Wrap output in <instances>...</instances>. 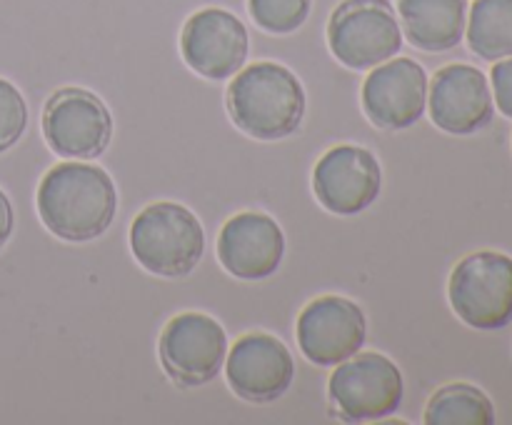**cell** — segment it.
<instances>
[{
  "label": "cell",
  "instance_id": "277c9868",
  "mask_svg": "<svg viewBox=\"0 0 512 425\" xmlns=\"http://www.w3.org/2000/svg\"><path fill=\"white\" fill-rule=\"evenodd\" d=\"M448 300L465 325L500 330L512 323V258L478 250L460 260L448 280Z\"/></svg>",
  "mask_w": 512,
  "mask_h": 425
},
{
  "label": "cell",
  "instance_id": "9a60e30c",
  "mask_svg": "<svg viewBox=\"0 0 512 425\" xmlns=\"http://www.w3.org/2000/svg\"><path fill=\"white\" fill-rule=\"evenodd\" d=\"M285 258V233L260 210L235 213L220 228L218 260L240 280H265L278 273Z\"/></svg>",
  "mask_w": 512,
  "mask_h": 425
},
{
  "label": "cell",
  "instance_id": "ba28073f",
  "mask_svg": "<svg viewBox=\"0 0 512 425\" xmlns=\"http://www.w3.org/2000/svg\"><path fill=\"white\" fill-rule=\"evenodd\" d=\"M228 358V333L205 313H180L160 335V363L170 380L200 388L218 378Z\"/></svg>",
  "mask_w": 512,
  "mask_h": 425
},
{
  "label": "cell",
  "instance_id": "ac0fdd59",
  "mask_svg": "<svg viewBox=\"0 0 512 425\" xmlns=\"http://www.w3.org/2000/svg\"><path fill=\"white\" fill-rule=\"evenodd\" d=\"M423 420L428 425H493L495 405L478 385H443L428 400Z\"/></svg>",
  "mask_w": 512,
  "mask_h": 425
},
{
  "label": "cell",
  "instance_id": "9c48e42d",
  "mask_svg": "<svg viewBox=\"0 0 512 425\" xmlns=\"http://www.w3.org/2000/svg\"><path fill=\"white\" fill-rule=\"evenodd\" d=\"M300 353L320 368H335L360 353L368 338V320L355 300L320 295L298 315Z\"/></svg>",
  "mask_w": 512,
  "mask_h": 425
},
{
  "label": "cell",
  "instance_id": "5bb4252c",
  "mask_svg": "<svg viewBox=\"0 0 512 425\" xmlns=\"http://www.w3.org/2000/svg\"><path fill=\"white\" fill-rule=\"evenodd\" d=\"M430 120L443 133L473 135L490 125L495 115L493 90L480 68L468 63L445 65L428 90Z\"/></svg>",
  "mask_w": 512,
  "mask_h": 425
},
{
  "label": "cell",
  "instance_id": "2e32d148",
  "mask_svg": "<svg viewBox=\"0 0 512 425\" xmlns=\"http://www.w3.org/2000/svg\"><path fill=\"white\" fill-rule=\"evenodd\" d=\"M398 20L415 48L445 53L465 38L468 0H398Z\"/></svg>",
  "mask_w": 512,
  "mask_h": 425
},
{
  "label": "cell",
  "instance_id": "8fae6325",
  "mask_svg": "<svg viewBox=\"0 0 512 425\" xmlns=\"http://www.w3.org/2000/svg\"><path fill=\"white\" fill-rule=\"evenodd\" d=\"M225 378L238 398L258 405L275 403L293 385V353L275 335L248 333L228 350Z\"/></svg>",
  "mask_w": 512,
  "mask_h": 425
},
{
  "label": "cell",
  "instance_id": "7a4b0ae2",
  "mask_svg": "<svg viewBox=\"0 0 512 425\" xmlns=\"http://www.w3.org/2000/svg\"><path fill=\"white\" fill-rule=\"evenodd\" d=\"M225 100L233 123L255 140H283L298 133L308 103L298 75L270 60L240 68Z\"/></svg>",
  "mask_w": 512,
  "mask_h": 425
},
{
  "label": "cell",
  "instance_id": "e0dca14e",
  "mask_svg": "<svg viewBox=\"0 0 512 425\" xmlns=\"http://www.w3.org/2000/svg\"><path fill=\"white\" fill-rule=\"evenodd\" d=\"M465 38L468 48L490 63L512 55V0H475Z\"/></svg>",
  "mask_w": 512,
  "mask_h": 425
},
{
  "label": "cell",
  "instance_id": "4fadbf2b",
  "mask_svg": "<svg viewBox=\"0 0 512 425\" xmlns=\"http://www.w3.org/2000/svg\"><path fill=\"white\" fill-rule=\"evenodd\" d=\"M428 105V73L413 58L375 65L363 83V110L383 130L413 128Z\"/></svg>",
  "mask_w": 512,
  "mask_h": 425
},
{
  "label": "cell",
  "instance_id": "d6986e66",
  "mask_svg": "<svg viewBox=\"0 0 512 425\" xmlns=\"http://www.w3.org/2000/svg\"><path fill=\"white\" fill-rule=\"evenodd\" d=\"M313 0H248L250 18L270 35H290L308 20Z\"/></svg>",
  "mask_w": 512,
  "mask_h": 425
},
{
  "label": "cell",
  "instance_id": "52a82bcc",
  "mask_svg": "<svg viewBox=\"0 0 512 425\" xmlns=\"http://www.w3.org/2000/svg\"><path fill=\"white\" fill-rule=\"evenodd\" d=\"M43 135L50 150L60 158L93 160L110 145L113 115L90 90L63 88L45 103Z\"/></svg>",
  "mask_w": 512,
  "mask_h": 425
},
{
  "label": "cell",
  "instance_id": "6da1fadb",
  "mask_svg": "<svg viewBox=\"0 0 512 425\" xmlns=\"http://www.w3.org/2000/svg\"><path fill=\"white\" fill-rule=\"evenodd\" d=\"M38 215L45 228L68 243H88L113 225L118 213V190L100 165L60 163L38 185Z\"/></svg>",
  "mask_w": 512,
  "mask_h": 425
},
{
  "label": "cell",
  "instance_id": "7c38bea8",
  "mask_svg": "<svg viewBox=\"0 0 512 425\" xmlns=\"http://www.w3.org/2000/svg\"><path fill=\"white\" fill-rule=\"evenodd\" d=\"M383 170L360 145H335L315 163L313 190L318 203L335 215H358L380 198Z\"/></svg>",
  "mask_w": 512,
  "mask_h": 425
},
{
  "label": "cell",
  "instance_id": "5b68a950",
  "mask_svg": "<svg viewBox=\"0 0 512 425\" xmlns=\"http://www.w3.org/2000/svg\"><path fill=\"white\" fill-rule=\"evenodd\" d=\"M333 415L345 423H370L398 413L405 380L398 365L383 353H355L335 365L328 380Z\"/></svg>",
  "mask_w": 512,
  "mask_h": 425
},
{
  "label": "cell",
  "instance_id": "ffe728a7",
  "mask_svg": "<svg viewBox=\"0 0 512 425\" xmlns=\"http://www.w3.org/2000/svg\"><path fill=\"white\" fill-rule=\"evenodd\" d=\"M28 128V103L10 80L0 78V153L13 148Z\"/></svg>",
  "mask_w": 512,
  "mask_h": 425
},
{
  "label": "cell",
  "instance_id": "30bf717a",
  "mask_svg": "<svg viewBox=\"0 0 512 425\" xmlns=\"http://www.w3.org/2000/svg\"><path fill=\"white\" fill-rule=\"evenodd\" d=\"M180 53L188 68L203 78H233L248 60V28L230 10L203 8L185 20L180 33Z\"/></svg>",
  "mask_w": 512,
  "mask_h": 425
},
{
  "label": "cell",
  "instance_id": "3957f363",
  "mask_svg": "<svg viewBox=\"0 0 512 425\" xmlns=\"http://www.w3.org/2000/svg\"><path fill=\"white\" fill-rule=\"evenodd\" d=\"M130 250L148 273L185 278L203 260L205 230L193 210L160 200L135 215L130 225Z\"/></svg>",
  "mask_w": 512,
  "mask_h": 425
},
{
  "label": "cell",
  "instance_id": "44dd1931",
  "mask_svg": "<svg viewBox=\"0 0 512 425\" xmlns=\"http://www.w3.org/2000/svg\"><path fill=\"white\" fill-rule=\"evenodd\" d=\"M490 85H493V100L505 118H512V55L495 60L490 70Z\"/></svg>",
  "mask_w": 512,
  "mask_h": 425
},
{
  "label": "cell",
  "instance_id": "8992f818",
  "mask_svg": "<svg viewBox=\"0 0 512 425\" xmlns=\"http://www.w3.org/2000/svg\"><path fill=\"white\" fill-rule=\"evenodd\" d=\"M328 45L350 70H373L403 48V28L390 0H345L328 20Z\"/></svg>",
  "mask_w": 512,
  "mask_h": 425
},
{
  "label": "cell",
  "instance_id": "7402d4cb",
  "mask_svg": "<svg viewBox=\"0 0 512 425\" xmlns=\"http://www.w3.org/2000/svg\"><path fill=\"white\" fill-rule=\"evenodd\" d=\"M13 228H15L13 203H10V198L5 195V190L0 188V250L5 248V243H8L10 235H13Z\"/></svg>",
  "mask_w": 512,
  "mask_h": 425
}]
</instances>
